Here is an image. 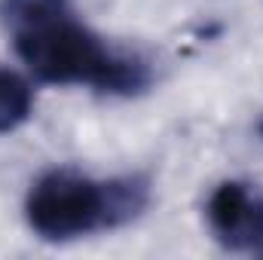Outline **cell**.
<instances>
[{"label": "cell", "mask_w": 263, "mask_h": 260, "mask_svg": "<svg viewBox=\"0 0 263 260\" xmlns=\"http://www.w3.org/2000/svg\"><path fill=\"white\" fill-rule=\"evenodd\" d=\"M0 25L40 83L92 86L104 95H138L150 86V67L101 43L67 0H0Z\"/></svg>", "instance_id": "1"}, {"label": "cell", "mask_w": 263, "mask_h": 260, "mask_svg": "<svg viewBox=\"0 0 263 260\" xmlns=\"http://www.w3.org/2000/svg\"><path fill=\"white\" fill-rule=\"evenodd\" d=\"M147 199L150 187L138 175L95 181L73 169H52L34 181L25 217L40 239L67 242L129 224L147 208Z\"/></svg>", "instance_id": "2"}, {"label": "cell", "mask_w": 263, "mask_h": 260, "mask_svg": "<svg viewBox=\"0 0 263 260\" xmlns=\"http://www.w3.org/2000/svg\"><path fill=\"white\" fill-rule=\"evenodd\" d=\"M205 217L211 233L233 251L263 248V193L242 181H223L208 196Z\"/></svg>", "instance_id": "3"}, {"label": "cell", "mask_w": 263, "mask_h": 260, "mask_svg": "<svg viewBox=\"0 0 263 260\" xmlns=\"http://www.w3.org/2000/svg\"><path fill=\"white\" fill-rule=\"evenodd\" d=\"M31 107H34L31 83L15 70L0 67V135L18 129L31 117Z\"/></svg>", "instance_id": "4"}, {"label": "cell", "mask_w": 263, "mask_h": 260, "mask_svg": "<svg viewBox=\"0 0 263 260\" xmlns=\"http://www.w3.org/2000/svg\"><path fill=\"white\" fill-rule=\"evenodd\" d=\"M257 132H260V138H263V117H260V123H257Z\"/></svg>", "instance_id": "5"}]
</instances>
